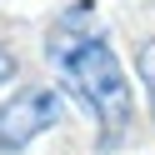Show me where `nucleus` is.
<instances>
[{
	"label": "nucleus",
	"mask_w": 155,
	"mask_h": 155,
	"mask_svg": "<svg viewBox=\"0 0 155 155\" xmlns=\"http://www.w3.org/2000/svg\"><path fill=\"white\" fill-rule=\"evenodd\" d=\"M135 75H140L145 95H150V110H155V35L140 40V50H135Z\"/></svg>",
	"instance_id": "3"
},
{
	"label": "nucleus",
	"mask_w": 155,
	"mask_h": 155,
	"mask_svg": "<svg viewBox=\"0 0 155 155\" xmlns=\"http://www.w3.org/2000/svg\"><path fill=\"white\" fill-rule=\"evenodd\" d=\"M45 55H50L60 85L100 120L105 140H115V135L130 125L135 100H130V80H125V70H120V60H115L110 40L95 35V30H75V25L60 20L50 30V40H45Z\"/></svg>",
	"instance_id": "1"
},
{
	"label": "nucleus",
	"mask_w": 155,
	"mask_h": 155,
	"mask_svg": "<svg viewBox=\"0 0 155 155\" xmlns=\"http://www.w3.org/2000/svg\"><path fill=\"white\" fill-rule=\"evenodd\" d=\"M60 120H65V95L50 85H30L0 105V150H25Z\"/></svg>",
	"instance_id": "2"
},
{
	"label": "nucleus",
	"mask_w": 155,
	"mask_h": 155,
	"mask_svg": "<svg viewBox=\"0 0 155 155\" xmlns=\"http://www.w3.org/2000/svg\"><path fill=\"white\" fill-rule=\"evenodd\" d=\"M5 80H15V50L0 45V85H5Z\"/></svg>",
	"instance_id": "4"
}]
</instances>
